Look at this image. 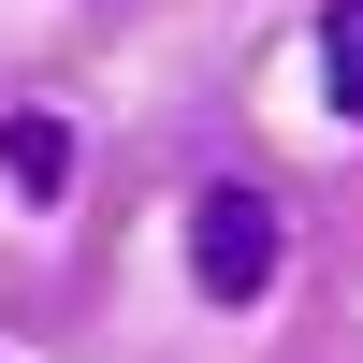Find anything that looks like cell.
I'll return each instance as SVG.
<instances>
[{
	"label": "cell",
	"mask_w": 363,
	"mask_h": 363,
	"mask_svg": "<svg viewBox=\"0 0 363 363\" xmlns=\"http://www.w3.org/2000/svg\"><path fill=\"white\" fill-rule=\"evenodd\" d=\"M320 102L363 131V0H320Z\"/></svg>",
	"instance_id": "cell-3"
},
{
	"label": "cell",
	"mask_w": 363,
	"mask_h": 363,
	"mask_svg": "<svg viewBox=\"0 0 363 363\" xmlns=\"http://www.w3.org/2000/svg\"><path fill=\"white\" fill-rule=\"evenodd\" d=\"M189 291L203 306H262L277 291V203L262 189H203L189 203Z\"/></svg>",
	"instance_id": "cell-1"
},
{
	"label": "cell",
	"mask_w": 363,
	"mask_h": 363,
	"mask_svg": "<svg viewBox=\"0 0 363 363\" xmlns=\"http://www.w3.org/2000/svg\"><path fill=\"white\" fill-rule=\"evenodd\" d=\"M0 174H15L29 203H58V189H73V116H44V102L0 116Z\"/></svg>",
	"instance_id": "cell-2"
}]
</instances>
